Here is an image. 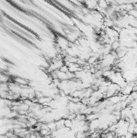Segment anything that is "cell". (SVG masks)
Instances as JSON below:
<instances>
[{
    "instance_id": "d6986e66",
    "label": "cell",
    "mask_w": 137,
    "mask_h": 138,
    "mask_svg": "<svg viewBox=\"0 0 137 138\" xmlns=\"http://www.w3.org/2000/svg\"><path fill=\"white\" fill-rule=\"evenodd\" d=\"M135 41H136V42H137V36L136 37V39H135Z\"/></svg>"
},
{
    "instance_id": "277c9868",
    "label": "cell",
    "mask_w": 137,
    "mask_h": 138,
    "mask_svg": "<svg viewBox=\"0 0 137 138\" xmlns=\"http://www.w3.org/2000/svg\"><path fill=\"white\" fill-rule=\"evenodd\" d=\"M81 69H82V68H81L80 65L77 63H72L69 66V71L71 72V73H73V74H75L76 72L81 70Z\"/></svg>"
},
{
    "instance_id": "2e32d148",
    "label": "cell",
    "mask_w": 137,
    "mask_h": 138,
    "mask_svg": "<svg viewBox=\"0 0 137 138\" xmlns=\"http://www.w3.org/2000/svg\"><path fill=\"white\" fill-rule=\"evenodd\" d=\"M130 96L132 97L133 100H136L137 99V91H133L132 94L130 95Z\"/></svg>"
},
{
    "instance_id": "8fae6325",
    "label": "cell",
    "mask_w": 137,
    "mask_h": 138,
    "mask_svg": "<svg viewBox=\"0 0 137 138\" xmlns=\"http://www.w3.org/2000/svg\"><path fill=\"white\" fill-rule=\"evenodd\" d=\"M64 125H65V128H66V129H71L73 127V120H70L69 119H65Z\"/></svg>"
},
{
    "instance_id": "4fadbf2b",
    "label": "cell",
    "mask_w": 137,
    "mask_h": 138,
    "mask_svg": "<svg viewBox=\"0 0 137 138\" xmlns=\"http://www.w3.org/2000/svg\"><path fill=\"white\" fill-rule=\"evenodd\" d=\"M119 47H120V43L119 41H115L111 45V49H112L113 51H116L117 49H119Z\"/></svg>"
},
{
    "instance_id": "3957f363",
    "label": "cell",
    "mask_w": 137,
    "mask_h": 138,
    "mask_svg": "<svg viewBox=\"0 0 137 138\" xmlns=\"http://www.w3.org/2000/svg\"><path fill=\"white\" fill-rule=\"evenodd\" d=\"M99 123H100V121H99L98 119H96V120H94L90 121V123L88 124L89 130H90V131H96V129H98Z\"/></svg>"
},
{
    "instance_id": "52a82bcc",
    "label": "cell",
    "mask_w": 137,
    "mask_h": 138,
    "mask_svg": "<svg viewBox=\"0 0 137 138\" xmlns=\"http://www.w3.org/2000/svg\"><path fill=\"white\" fill-rule=\"evenodd\" d=\"M98 6L99 7H100V8H102L103 10H106L109 7L108 3L106 2V1H102V0H101V1L98 2Z\"/></svg>"
},
{
    "instance_id": "5bb4252c",
    "label": "cell",
    "mask_w": 137,
    "mask_h": 138,
    "mask_svg": "<svg viewBox=\"0 0 137 138\" xmlns=\"http://www.w3.org/2000/svg\"><path fill=\"white\" fill-rule=\"evenodd\" d=\"M23 101V103L27 104V106H29V107H32V106L35 104V103H33V101L31 100V99H26Z\"/></svg>"
},
{
    "instance_id": "ba28073f",
    "label": "cell",
    "mask_w": 137,
    "mask_h": 138,
    "mask_svg": "<svg viewBox=\"0 0 137 138\" xmlns=\"http://www.w3.org/2000/svg\"><path fill=\"white\" fill-rule=\"evenodd\" d=\"M48 129L50 130L51 132L54 131V130H57V125H56V122L55 121H51L49 122V123H46Z\"/></svg>"
},
{
    "instance_id": "ac0fdd59",
    "label": "cell",
    "mask_w": 137,
    "mask_h": 138,
    "mask_svg": "<svg viewBox=\"0 0 137 138\" xmlns=\"http://www.w3.org/2000/svg\"><path fill=\"white\" fill-rule=\"evenodd\" d=\"M133 117H134L135 120H136V122L137 123V114H136V115H133Z\"/></svg>"
},
{
    "instance_id": "e0dca14e",
    "label": "cell",
    "mask_w": 137,
    "mask_h": 138,
    "mask_svg": "<svg viewBox=\"0 0 137 138\" xmlns=\"http://www.w3.org/2000/svg\"><path fill=\"white\" fill-rule=\"evenodd\" d=\"M137 135V123L135 124V128H134V136Z\"/></svg>"
},
{
    "instance_id": "7c38bea8",
    "label": "cell",
    "mask_w": 137,
    "mask_h": 138,
    "mask_svg": "<svg viewBox=\"0 0 137 138\" xmlns=\"http://www.w3.org/2000/svg\"><path fill=\"white\" fill-rule=\"evenodd\" d=\"M29 108H30V107H29V106H27V104H25V103H23L19 106V111H29Z\"/></svg>"
},
{
    "instance_id": "5b68a950",
    "label": "cell",
    "mask_w": 137,
    "mask_h": 138,
    "mask_svg": "<svg viewBox=\"0 0 137 138\" xmlns=\"http://www.w3.org/2000/svg\"><path fill=\"white\" fill-rule=\"evenodd\" d=\"M108 99V102H109V103H110V105H115V104H116V103L121 102L120 97L119 96V95H113V96H111L110 98H109V99Z\"/></svg>"
},
{
    "instance_id": "30bf717a",
    "label": "cell",
    "mask_w": 137,
    "mask_h": 138,
    "mask_svg": "<svg viewBox=\"0 0 137 138\" xmlns=\"http://www.w3.org/2000/svg\"><path fill=\"white\" fill-rule=\"evenodd\" d=\"M40 137H48V136H50L51 131L49 129H40V131L39 132Z\"/></svg>"
},
{
    "instance_id": "8992f818",
    "label": "cell",
    "mask_w": 137,
    "mask_h": 138,
    "mask_svg": "<svg viewBox=\"0 0 137 138\" xmlns=\"http://www.w3.org/2000/svg\"><path fill=\"white\" fill-rule=\"evenodd\" d=\"M57 77L60 81H65V80H68V77H67L66 73L61 72L60 70H56Z\"/></svg>"
},
{
    "instance_id": "7a4b0ae2",
    "label": "cell",
    "mask_w": 137,
    "mask_h": 138,
    "mask_svg": "<svg viewBox=\"0 0 137 138\" xmlns=\"http://www.w3.org/2000/svg\"><path fill=\"white\" fill-rule=\"evenodd\" d=\"M83 5L89 9L90 11H94L96 10L97 7H98V2L97 1H86L83 2Z\"/></svg>"
},
{
    "instance_id": "6da1fadb",
    "label": "cell",
    "mask_w": 137,
    "mask_h": 138,
    "mask_svg": "<svg viewBox=\"0 0 137 138\" xmlns=\"http://www.w3.org/2000/svg\"><path fill=\"white\" fill-rule=\"evenodd\" d=\"M13 82L17 83L18 85H19L21 87L29 86V83H30V82L27 79H26L25 78H22V77H15L13 78Z\"/></svg>"
},
{
    "instance_id": "9a60e30c",
    "label": "cell",
    "mask_w": 137,
    "mask_h": 138,
    "mask_svg": "<svg viewBox=\"0 0 137 138\" xmlns=\"http://www.w3.org/2000/svg\"><path fill=\"white\" fill-rule=\"evenodd\" d=\"M59 70L61 71V72H64V73H68V72H69V67L66 66L65 65H63L61 67V69H59Z\"/></svg>"
},
{
    "instance_id": "9c48e42d",
    "label": "cell",
    "mask_w": 137,
    "mask_h": 138,
    "mask_svg": "<svg viewBox=\"0 0 137 138\" xmlns=\"http://www.w3.org/2000/svg\"><path fill=\"white\" fill-rule=\"evenodd\" d=\"M56 122V125H57V129H61L62 128L65 127L64 124H65V119H60L59 120L55 121Z\"/></svg>"
}]
</instances>
